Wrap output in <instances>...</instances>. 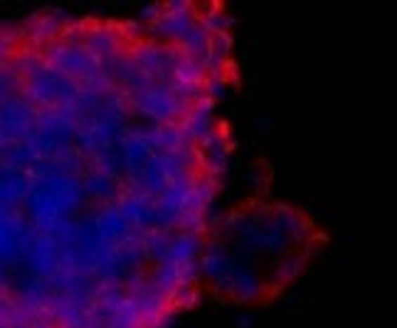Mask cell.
<instances>
[{"label":"cell","mask_w":397,"mask_h":328,"mask_svg":"<svg viewBox=\"0 0 397 328\" xmlns=\"http://www.w3.org/2000/svg\"><path fill=\"white\" fill-rule=\"evenodd\" d=\"M220 0L0 20V328H173L235 153Z\"/></svg>","instance_id":"6da1fadb"},{"label":"cell","mask_w":397,"mask_h":328,"mask_svg":"<svg viewBox=\"0 0 397 328\" xmlns=\"http://www.w3.org/2000/svg\"><path fill=\"white\" fill-rule=\"evenodd\" d=\"M323 247L326 232L301 207L249 197L217 215L202 262V287L227 303H269Z\"/></svg>","instance_id":"7a4b0ae2"}]
</instances>
